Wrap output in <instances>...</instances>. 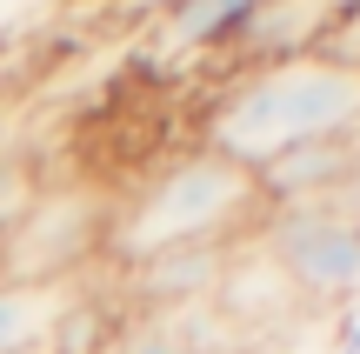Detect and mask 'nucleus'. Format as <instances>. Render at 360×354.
Returning a JSON list of instances; mask_svg holds the SVG:
<instances>
[{
	"label": "nucleus",
	"instance_id": "nucleus-1",
	"mask_svg": "<svg viewBox=\"0 0 360 354\" xmlns=\"http://www.w3.org/2000/svg\"><path fill=\"white\" fill-rule=\"evenodd\" d=\"M360 127V74L327 53H294V61L247 67L207 114V141L220 160L260 174L300 147L354 141Z\"/></svg>",
	"mask_w": 360,
	"mask_h": 354
},
{
	"label": "nucleus",
	"instance_id": "nucleus-2",
	"mask_svg": "<svg viewBox=\"0 0 360 354\" xmlns=\"http://www.w3.org/2000/svg\"><path fill=\"white\" fill-rule=\"evenodd\" d=\"M254 201H260V187L247 167L220 160L214 147H193L187 160L160 167L141 187V201L114 227V248H120V261H147V254H167V248H207V241H227V227Z\"/></svg>",
	"mask_w": 360,
	"mask_h": 354
},
{
	"label": "nucleus",
	"instance_id": "nucleus-3",
	"mask_svg": "<svg viewBox=\"0 0 360 354\" xmlns=\"http://www.w3.org/2000/svg\"><path fill=\"white\" fill-rule=\"evenodd\" d=\"M267 261L300 301H347L360 294V214H347L340 201L281 208L267 227Z\"/></svg>",
	"mask_w": 360,
	"mask_h": 354
},
{
	"label": "nucleus",
	"instance_id": "nucleus-4",
	"mask_svg": "<svg viewBox=\"0 0 360 354\" xmlns=\"http://www.w3.org/2000/svg\"><path fill=\"white\" fill-rule=\"evenodd\" d=\"M134 267V294L154 308H200L207 294L220 288L227 274V241H207V248H167V254H147Z\"/></svg>",
	"mask_w": 360,
	"mask_h": 354
},
{
	"label": "nucleus",
	"instance_id": "nucleus-5",
	"mask_svg": "<svg viewBox=\"0 0 360 354\" xmlns=\"http://www.w3.org/2000/svg\"><path fill=\"white\" fill-rule=\"evenodd\" d=\"M267 0H167V40L174 47H233L254 27Z\"/></svg>",
	"mask_w": 360,
	"mask_h": 354
},
{
	"label": "nucleus",
	"instance_id": "nucleus-6",
	"mask_svg": "<svg viewBox=\"0 0 360 354\" xmlns=\"http://www.w3.org/2000/svg\"><path fill=\"white\" fill-rule=\"evenodd\" d=\"M47 328H53V294H40L34 281H0V354H27Z\"/></svg>",
	"mask_w": 360,
	"mask_h": 354
},
{
	"label": "nucleus",
	"instance_id": "nucleus-7",
	"mask_svg": "<svg viewBox=\"0 0 360 354\" xmlns=\"http://www.w3.org/2000/svg\"><path fill=\"white\" fill-rule=\"evenodd\" d=\"M321 53H327V61H340V67H354V74H360V0H347V7H340V20L327 27Z\"/></svg>",
	"mask_w": 360,
	"mask_h": 354
},
{
	"label": "nucleus",
	"instance_id": "nucleus-8",
	"mask_svg": "<svg viewBox=\"0 0 360 354\" xmlns=\"http://www.w3.org/2000/svg\"><path fill=\"white\" fill-rule=\"evenodd\" d=\"M127 354H200V348H193L187 334L174 328V321H154V328H134Z\"/></svg>",
	"mask_w": 360,
	"mask_h": 354
},
{
	"label": "nucleus",
	"instance_id": "nucleus-9",
	"mask_svg": "<svg viewBox=\"0 0 360 354\" xmlns=\"http://www.w3.org/2000/svg\"><path fill=\"white\" fill-rule=\"evenodd\" d=\"M340 354H360V315L347 321V334H340Z\"/></svg>",
	"mask_w": 360,
	"mask_h": 354
},
{
	"label": "nucleus",
	"instance_id": "nucleus-10",
	"mask_svg": "<svg viewBox=\"0 0 360 354\" xmlns=\"http://www.w3.org/2000/svg\"><path fill=\"white\" fill-rule=\"evenodd\" d=\"M20 13V0H0V34H7V20Z\"/></svg>",
	"mask_w": 360,
	"mask_h": 354
},
{
	"label": "nucleus",
	"instance_id": "nucleus-11",
	"mask_svg": "<svg viewBox=\"0 0 360 354\" xmlns=\"http://www.w3.org/2000/svg\"><path fill=\"white\" fill-rule=\"evenodd\" d=\"M354 174H360V127H354Z\"/></svg>",
	"mask_w": 360,
	"mask_h": 354
}]
</instances>
